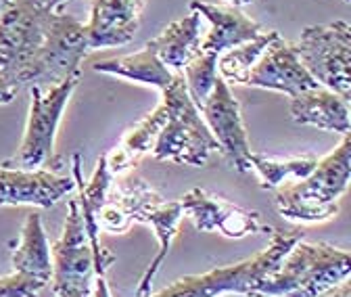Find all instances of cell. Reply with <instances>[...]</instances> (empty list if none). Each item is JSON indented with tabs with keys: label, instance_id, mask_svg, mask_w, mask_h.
<instances>
[{
	"label": "cell",
	"instance_id": "cell-22",
	"mask_svg": "<svg viewBox=\"0 0 351 297\" xmlns=\"http://www.w3.org/2000/svg\"><path fill=\"white\" fill-rule=\"evenodd\" d=\"M93 69L99 73L119 75V78H125L132 82L147 84V86H155L159 91H165L173 80V71L169 67H165L159 61V57L147 47L134 55L97 61V63H93Z\"/></svg>",
	"mask_w": 351,
	"mask_h": 297
},
{
	"label": "cell",
	"instance_id": "cell-33",
	"mask_svg": "<svg viewBox=\"0 0 351 297\" xmlns=\"http://www.w3.org/2000/svg\"><path fill=\"white\" fill-rule=\"evenodd\" d=\"M345 3H349V0H345Z\"/></svg>",
	"mask_w": 351,
	"mask_h": 297
},
{
	"label": "cell",
	"instance_id": "cell-26",
	"mask_svg": "<svg viewBox=\"0 0 351 297\" xmlns=\"http://www.w3.org/2000/svg\"><path fill=\"white\" fill-rule=\"evenodd\" d=\"M49 283L32 274L13 272L0 276V297H38Z\"/></svg>",
	"mask_w": 351,
	"mask_h": 297
},
{
	"label": "cell",
	"instance_id": "cell-20",
	"mask_svg": "<svg viewBox=\"0 0 351 297\" xmlns=\"http://www.w3.org/2000/svg\"><path fill=\"white\" fill-rule=\"evenodd\" d=\"M11 266H13V272L32 274V276H38L42 281L51 283V276H53L51 245H49L47 233H44L42 218L36 211L27 214L23 222L19 245L11 256Z\"/></svg>",
	"mask_w": 351,
	"mask_h": 297
},
{
	"label": "cell",
	"instance_id": "cell-19",
	"mask_svg": "<svg viewBox=\"0 0 351 297\" xmlns=\"http://www.w3.org/2000/svg\"><path fill=\"white\" fill-rule=\"evenodd\" d=\"M182 205L180 201H165V199H159L157 203L149 205L138 222L143 224H149L153 226L155 230V237L159 241V251L157 256L151 260V264L147 266L145 274L141 276V283L136 287V293L134 297H149L151 295V285L161 268V264L165 262L167 253H169V247H171V241L178 237V224H180V218H182Z\"/></svg>",
	"mask_w": 351,
	"mask_h": 297
},
{
	"label": "cell",
	"instance_id": "cell-16",
	"mask_svg": "<svg viewBox=\"0 0 351 297\" xmlns=\"http://www.w3.org/2000/svg\"><path fill=\"white\" fill-rule=\"evenodd\" d=\"M289 111L293 121L301 126H316L320 130L339 132L343 136L351 130L349 101L341 99L324 86H316L297 97H291Z\"/></svg>",
	"mask_w": 351,
	"mask_h": 297
},
{
	"label": "cell",
	"instance_id": "cell-4",
	"mask_svg": "<svg viewBox=\"0 0 351 297\" xmlns=\"http://www.w3.org/2000/svg\"><path fill=\"white\" fill-rule=\"evenodd\" d=\"M270 235V245L259 251L257 256L232 266L213 268L205 274L182 276L149 297H219L222 293H243L249 297L263 278L278 270L287 253L303 239L301 233L287 235L272 230Z\"/></svg>",
	"mask_w": 351,
	"mask_h": 297
},
{
	"label": "cell",
	"instance_id": "cell-8",
	"mask_svg": "<svg viewBox=\"0 0 351 297\" xmlns=\"http://www.w3.org/2000/svg\"><path fill=\"white\" fill-rule=\"evenodd\" d=\"M53 291L57 297H93L95 260L88 245L77 199H69V211L61 239L51 247Z\"/></svg>",
	"mask_w": 351,
	"mask_h": 297
},
{
	"label": "cell",
	"instance_id": "cell-30",
	"mask_svg": "<svg viewBox=\"0 0 351 297\" xmlns=\"http://www.w3.org/2000/svg\"><path fill=\"white\" fill-rule=\"evenodd\" d=\"M226 3H228L230 7H237V9H241V7H245V5H251L253 0H226Z\"/></svg>",
	"mask_w": 351,
	"mask_h": 297
},
{
	"label": "cell",
	"instance_id": "cell-6",
	"mask_svg": "<svg viewBox=\"0 0 351 297\" xmlns=\"http://www.w3.org/2000/svg\"><path fill=\"white\" fill-rule=\"evenodd\" d=\"M82 73H75L49 91L32 86V105L25 123V134L19 147V153L13 159H7L0 165L5 167H19V169H49L59 172L65 167V161L55 151V139L59 130L61 115L77 88Z\"/></svg>",
	"mask_w": 351,
	"mask_h": 297
},
{
	"label": "cell",
	"instance_id": "cell-2",
	"mask_svg": "<svg viewBox=\"0 0 351 297\" xmlns=\"http://www.w3.org/2000/svg\"><path fill=\"white\" fill-rule=\"evenodd\" d=\"M349 176L351 139L345 134L341 145L316 163L312 174L276 193L278 214L289 222L316 224L330 220L339 211V199L349 187Z\"/></svg>",
	"mask_w": 351,
	"mask_h": 297
},
{
	"label": "cell",
	"instance_id": "cell-11",
	"mask_svg": "<svg viewBox=\"0 0 351 297\" xmlns=\"http://www.w3.org/2000/svg\"><path fill=\"white\" fill-rule=\"evenodd\" d=\"M178 201L182 214H186L201 233L219 230L228 239H243L247 235H266L274 230L261 222L259 211L234 205L203 189H191Z\"/></svg>",
	"mask_w": 351,
	"mask_h": 297
},
{
	"label": "cell",
	"instance_id": "cell-29",
	"mask_svg": "<svg viewBox=\"0 0 351 297\" xmlns=\"http://www.w3.org/2000/svg\"><path fill=\"white\" fill-rule=\"evenodd\" d=\"M93 297H111V291H109V285H107L105 276H97Z\"/></svg>",
	"mask_w": 351,
	"mask_h": 297
},
{
	"label": "cell",
	"instance_id": "cell-7",
	"mask_svg": "<svg viewBox=\"0 0 351 297\" xmlns=\"http://www.w3.org/2000/svg\"><path fill=\"white\" fill-rule=\"evenodd\" d=\"M293 49L320 86L345 101L351 99V27L347 21L305 27Z\"/></svg>",
	"mask_w": 351,
	"mask_h": 297
},
{
	"label": "cell",
	"instance_id": "cell-3",
	"mask_svg": "<svg viewBox=\"0 0 351 297\" xmlns=\"http://www.w3.org/2000/svg\"><path fill=\"white\" fill-rule=\"evenodd\" d=\"M88 53L90 47L86 40L84 23L63 11H57L42 45L25 61L11 69H0V73L17 88H51L75 73H82L80 65Z\"/></svg>",
	"mask_w": 351,
	"mask_h": 297
},
{
	"label": "cell",
	"instance_id": "cell-13",
	"mask_svg": "<svg viewBox=\"0 0 351 297\" xmlns=\"http://www.w3.org/2000/svg\"><path fill=\"white\" fill-rule=\"evenodd\" d=\"M75 189L73 178L49 169H19L0 165V205L53 207Z\"/></svg>",
	"mask_w": 351,
	"mask_h": 297
},
{
	"label": "cell",
	"instance_id": "cell-21",
	"mask_svg": "<svg viewBox=\"0 0 351 297\" xmlns=\"http://www.w3.org/2000/svg\"><path fill=\"white\" fill-rule=\"evenodd\" d=\"M165 117H167L165 107H163V103H159L145 119H141L134 128L123 136L119 147H115L111 153H107V165L113 176L123 174L125 169H130L138 161L141 155L153 151V145L163 128Z\"/></svg>",
	"mask_w": 351,
	"mask_h": 297
},
{
	"label": "cell",
	"instance_id": "cell-14",
	"mask_svg": "<svg viewBox=\"0 0 351 297\" xmlns=\"http://www.w3.org/2000/svg\"><path fill=\"white\" fill-rule=\"evenodd\" d=\"M145 0H93L90 21L84 25L90 51L123 47L134 40Z\"/></svg>",
	"mask_w": 351,
	"mask_h": 297
},
{
	"label": "cell",
	"instance_id": "cell-28",
	"mask_svg": "<svg viewBox=\"0 0 351 297\" xmlns=\"http://www.w3.org/2000/svg\"><path fill=\"white\" fill-rule=\"evenodd\" d=\"M316 297H351V283H349V278H345L337 287H332V289H328Z\"/></svg>",
	"mask_w": 351,
	"mask_h": 297
},
{
	"label": "cell",
	"instance_id": "cell-18",
	"mask_svg": "<svg viewBox=\"0 0 351 297\" xmlns=\"http://www.w3.org/2000/svg\"><path fill=\"white\" fill-rule=\"evenodd\" d=\"M201 45V15L191 11L184 19L171 21L163 32L147 42L159 61L169 67L173 73H180L182 67L199 53Z\"/></svg>",
	"mask_w": 351,
	"mask_h": 297
},
{
	"label": "cell",
	"instance_id": "cell-5",
	"mask_svg": "<svg viewBox=\"0 0 351 297\" xmlns=\"http://www.w3.org/2000/svg\"><path fill=\"white\" fill-rule=\"evenodd\" d=\"M161 93L167 117L153 145V157L178 165H205L209 155L217 151V143L193 103L182 73H173L171 84Z\"/></svg>",
	"mask_w": 351,
	"mask_h": 297
},
{
	"label": "cell",
	"instance_id": "cell-1",
	"mask_svg": "<svg viewBox=\"0 0 351 297\" xmlns=\"http://www.w3.org/2000/svg\"><path fill=\"white\" fill-rule=\"evenodd\" d=\"M351 258L328 243L303 239L287 253L278 270L263 278L249 297H316L349 278Z\"/></svg>",
	"mask_w": 351,
	"mask_h": 297
},
{
	"label": "cell",
	"instance_id": "cell-12",
	"mask_svg": "<svg viewBox=\"0 0 351 297\" xmlns=\"http://www.w3.org/2000/svg\"><path fill=\"white\" fill-rule=\"evenodd\" d=\"M245 86L276 91L285 93L287 97H297L305 91L320 86V84L301 65L291 42H287L278 34L253 65Z\"/></svg>",
	"mask_w": 351,
	"mask_h": 297
},
{
	"label": "cell",
	"instance_id": "cell-10",
	"mask_svg": "<svg viewBox=\"0 0 351 297\" xmlns=\"http://www.w3.org/2000/svg\"><path fill=\"white\" fill-rule=\"evenodd\" d=\"M55 13L51 0H13L0 13V69L19 65L42 45Z\"/></svg>",
	"mask_w": 351,
	"mask_h": 297
},
{
	"label": "cell",
	"instance_id": "cell-15",
	"mask_svg": "<svg viewBox=\"0 0 351 297\" xmlns=\"http://www.w3.org/2000/svg\"><path fill=\"white\" fill-rule=\"evenodd\" d=\"M189 9L203 15L211 23L209 34L205 36V40H201L199 51L215 57L243 45V42L253 40L263 32V27L257 21H253L241 9L230 5H211L201 3V0H193Z\"/></svg>",
	"mask_w": 351,
	"mask_h": 297
},
{
	"label": "cell",
	"instance_id": "cell-9",
	"mask_svg": "<svg viewBox=\"0 0 351 297\" xmlns=\"http://www.w3.org/2000/svg\"><path fill=\"white\" fill-rule=\"evenodd\" d=\"M211 136L217 143V151L224 155L226 163L237 172L245 174L251 169V147L243 121L241 105L232 95L230 86L217 78L207 99L197 107Z\"/></svg>",
	"mask_w": 351,
	"mask_h": 297
},
{
	"label": "cell",
	"instance_id": "cell-31",
	"mask_svg": "<svg viewBox=\"0 0 351 297\" xmlns=\"http://www.w3.org/2000/svg\"><path fill=\"white\" fill-rule=\"evenodd\" d=\"M51 3H53V7H55L57 11H63V5L67 3V0H51Z\"/></svg>",
	"mask_w": 351,
	"mask_h": 297
},
{
	"label": "cell",
	"instance_id": "cell-17",
	"mask_svg": "<svg viewBox=\"0 0 351 297\" xmlns=\"http://www.w3.org/2000/svg\"><path fill=\"white\" fill-rule=\"evenodd\" d=\"M163 199L157 191L147 187L145 180H132L121 189L109 191L105 205L99 211V226L107 233H128L132 222H138L143 211Z\"/></svg>",
	"mask_w": 351,
	"mask_h": 297
},
{
	"label": "cell",
	"instance_id": "cell-25",
	"mask_svg": "<svg viewBox=\"0 0 351 297\" xmlns=\"http://www.w3.org/2000/svg\"><path fill=\"white\" fill-rule=\"evenodd\" d=\"M182 78L186 84V91L193 99V103L199 107L207 95L211 93L213 84L217 80V57L199 51L184 67H182Z\"/></svg>",
	"mask_w": 351,
	"mask_h": 297
},
{
	"label": "cell",
	"instance_id": "cell-27",
	"mask_svg": "<svg viewBox=\"0 0 351 297\" xmlns=\"http://www.w3.org/2000/svg\"><path fill=\"white\" fill-rule=\"evenodd\" d=\"M19 93V88L15 84H11L3 73H0V105H9L15 101V95Z\"/></svg>",
	"mask_w": 351,
	"mask_h": 297
},
{
	"label": "cell",
	"instance_id": "cell-24",
	"mask_svg": "<svg viewBox=\"0 0 351 297\" xmlns=\"http://www.w3.org/2000/svg\"><path fill=\"white\" fill-rule=\"evenodd\" d=\"M318 159L314 155L301 157H268L261 153H251V169L259 176V187L263 191H274L282 185L287 176H295L297 180L312 174Z\"/></svg>",
	"mask_w": 351,
	"mask_h": 297
},
{
	"label": "cell",
	"instance_id": "cell-23",
	"mask_svg": "<svg viewBox=\"0 0 351 297\" xmlns=\"http://www.w3.org/2000/svg\"><path fill=\"white\" fill-rule=\"evenodd\" d=\"M278 36V32H261L249 42L226 51L222 57L217 59V71L228 86L230 84H247V78L261 57V53L270 47V42Z\"/></svg>",
	"mask_w": 351,
	"mask_h": 297
},
{
	"label": "cell",
	"instance_id": "cell-32",
	"mask_svg": "<svg viewBox=\"0 0 351 297\" xmlns=\"http://www.w3.org/2000/svg\"><path fill=\"white\" fill-rule=\"evenodd\" d=\"M11 3H13V0H0V13H3V11H5V9L11 5Z\"/></svg>",
	"mask_w": 351,
	"mask_h": 297
}]
</instances>
